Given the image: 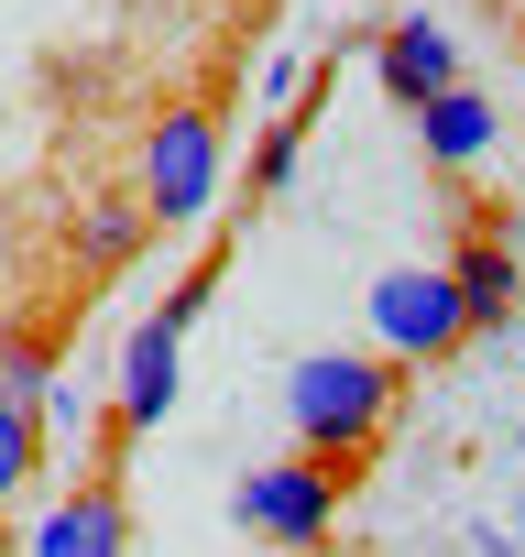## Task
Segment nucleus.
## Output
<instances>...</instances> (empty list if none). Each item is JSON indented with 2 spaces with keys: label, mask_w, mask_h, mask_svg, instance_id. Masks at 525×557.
I'll use <instances>...</instances> for the list:
<instances>
[{
  "label": "nucleus",
  "mask_w": 525,
  "mask_h": 557,
  "mask_svg": "<svg viewBox=\"0 0 525 557\" xmlns=\"http://www.w3.org/2000/svg\"><path fill=\"white\" fill-rule=\"evenodd\" d=\"M449 285H460V307H471V339H481V329H514V307H525V273H514V251H503L492 230H471V240L449 251Z\"/></svg>",
  "instance_id": "0eeeda50"
},
{
  "label": "nucleus",
  "mask_w": 525,
  "mask_h": 557,
  "mask_svg": "<svg viewBox=\"0 0 525 557\" xmlns=\"http://www.w3.org/2000/svg\"><path fill=\"white\" fill-rule=\"evenodd\" d=\"M175 361H186V318L175 307L132 318V339H121V426H164L175 416Z\"/></svg>",
  "instance_id": "39448f33"
},
{
  "label": "nucleus",
  "mask_w": 525,
  "mask_h": 557,
  "mask_svg": "<svg viewBox=\"0 0 525 557\" xmlns=\"http://www.w3.org/2000/svg\"><path fill=\"white\" fill-rule=\"evenodd\" d=\"M351 470H329V459H262V470H241V492H230V513H241V535H262V546H296V557H329V524H340V492Z\"/></svg>",
  "instance_id": "f03ea898"
},
{
  "label": "nucleus",
  "mask_w": 525,
  "mask_h": 557,
  "mask_svg": "<svg viewBox=\"0 0 525 557\" xmlns=\"http://www.w3.org/2000/svg\"><path fill=\"white\" fill-rule=\"evenodd\" d=\"M503 23H514V34H525V0H503Z\"/></svg>",
  "instance_id": "ddd939ff"
},
{
  "label": "nucleus",
  "mask_w": 525,
  "mask_h": 557,
  "mask_svg": "<svg viewBox=\"0 0 525 557\" xmlns=\"http://www.w3.org/2000/svg\"><path fill=\"white\" fill-rule=\"evenodd\" d=\"M34 459H45V416L34 405H0V503L34 492Z\"/></svg>",
  "instance_id": "f8f14e48"
},
{
  "label": "nucleus",
  "mask_w": 525,
  "mask_h": 557,
  "mask_svg": "<svg viewBox=\"0 0 525 557\" xmlns=\"http://www.w3.org/2000/svg\"><path fill=\"white\" fill-rule=\"evenodd\" d=\"M394 394H405V361H383V350H307V361L285 372L296 459L362 470V459H373V437L394 426Z\"/></svg>",
  "instance_id": "f257e3e1"
},
{
  "label": "nucleus",
  "mask_w": 525,
  "mask_h": 557,
  "mask_svg": "<svg viewBox=\"0 0 525 557\" xmlns=\"http://www.w3.org/2000/svg\"><path fill=\"white\" fill-rule=\"evenodd\" d=\"M143 230H154L143 208H88V219H77V262H99V273H110V262H132V251H143Z\"/></svg>",
  "instance_id": "9b49d317"
},
{
  "label": "nucleus",
  "mask_w": 525,
  "mask_h": 557,
  "mask_svg": "<svg viewBox=\"0 0 525 557\" xmlns=\"http://www.w3.org/2000/svg\"><path fill=\"white\" fill-rule=\"evenodd\" d=\"M373 339L383 361H449L471 339V307L449 285V262H394L383 285H373Z\"/></svg>",
  "instance_id": "7ed1b4c3"
},
{
  "label": "nucleus",
  "mask_w": 525,
  "mask_h": 557,
  "mask_svg": "<svg viewBox=\"0 0 525 557\" xmlns=\"http://www.w3.org/2000/svg\"><path fill=\"white\" fill-rule=\"evenodd\" d=\"M45 394H56V350L34 329H0V405H34L45 416Z\"/></svg>",
  "instance_id": "9d476101"
},
{
  "label": "nucleus",
  "mask_w": 525,
  "mask_h": 557,
  "mask_svg": "<svg viewBox=\"0 0 525 557\" xmlns=\"http://www.w3.org/2000/svg\"><path fill=\"white\" fill-rule=\"evenodd\" d=\"M373 66H383V88H394L405 110H427V99L471 88V77H460V45H449V23H427V12H416V23H394Z\"/></svg>",
  "instance_id": "423d86ee"
},
{
  "label": "nucleus",
  "mask_w": 525,
  "mask_h": 557,
  "mask_svg": "<svg viewBox=\"0 0 525 557\" xmlns=\"http://www.w3.org/2000/svg\"><path fill=\"white\" fill-rule=\"evenodd\" d=\"M121 535H132L121 492H110V481H88V492H66V503L34 524V557H121Z\"/></svg>",
  "instance_id": "6e6552de"
},
{
  "label": "nucleus",
  "mask_w": 525,
  "mask_h": 557,
  "mask_svg": "<svg viewBox=\"0 0 525 557\" xmlns=\"http://www.w3.org/2000/svg\"><path fill=\"white\" fill-rule=\"evenodd\" d=\"M416 132H427V153L460 175V164H481V153H492V99H481V88H449V99H427V110H416Z\"/></svg>",
  "instance_id": "1a4fd4ad"
},
{
  "label": "nucleus",
  "mask_w": 525,
  "mask_h": 557,
  "mask_svg": "<svg viewBox=\"0 0 525 557\" xmlns=\"http://www.w3.org/2000/svg\"><path fill=\"white\" fill-rule=\"evenodd\" d=\"M208 197H219V121L208 110H164L143 132V219L186 230V219H208Z\"/></svg>",
  "instance_id": "20e7f679"
}]
</instances>
